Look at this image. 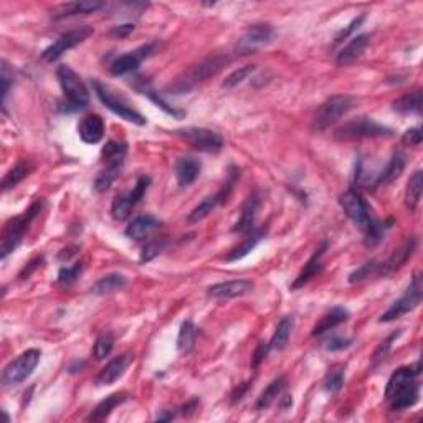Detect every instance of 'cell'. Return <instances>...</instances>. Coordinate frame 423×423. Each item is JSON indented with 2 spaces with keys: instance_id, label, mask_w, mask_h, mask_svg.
I'll return each instance as SVG.
<instances>
[{
  "instance_id": "6da1fadb",
  "label": "cell",
  "mask_w": 423,
  "mask_h": 423,
  "mask_svg": "<svg viewBox=\"0 0 423 423\" xmlns=\"http://www.w3.org/2000/svg\"><path fill=\"white\" fill-rule=\"evenodd\" d=\"M339 203L345 215L356 224L364 234V242L367 247H377L387 234L394 220L380 222L372 215V208L362 194L356 189H349L339 197Z\"/></svg>"
},
{
  "instance_id": "7a4b0ae2",
  "label": "cell",
  "mask_w": 423,
  "mask_h": 423,
  "mask_svg": "<svg viewBox=\"0 0 423 423\" xmlns=\"http://www.w3.org/2000/svg\"><path fill=\"white\" fill-rule=\"evenodd\" d=\"M57 78L65 96V103L62 104L63 113H78L88 108L89 91L78 73L68 65H60L57 68Z\"/></svg>"
},
{
  "instance_id": "3957f363",
  "label": "cell",
  "mask_w": 423,
  "mask_h": 423,
  "mask_svg": "<svg viewBox=\"0 0 423 423\" xmlns=\"http://www.w3.org/2000/svg\"><path fill=\"white\" fill-rule=\"evenodd\" d=\"M42 208L43 200H36L24 213H20V215L13 217L7 222L6 227H3L2 243H0V258H2V260H7L8 254L15 252L18 245L24 242L27 230H29L34 218L42 212Z\"/></svg>"
},
{
  "instance_id": "277c9868",
  "label": "cell",
  "mask_w": 423,
  "mask_h": 423,
  "mask_svg": "<svg viewBox=\"0 0 423 423\" xmlns=\"http://www.w3.org/2000/svg\"><path fill=\"white\" fill-rule=\"evenodd\" d=\"M334 136L340 141H359V139H379V138H392L394 129L379 124L372 117H357L345 122L336 131Z\"/></svg>"
},
{
  "instance_id": "5b68a950",
  "label": "cell",
  "mask_w": 423,
  "mask_h": 423,
  "mask_svg": "<svg viewBox=\"0 0 423 423\" xmlns=\"http://www.w3.org/2000/svg\"><path fill=\"white\" fill-rule=\"evenodd\" d=\"M354 106H356V98L349 96V94H336V96H331L317 109L315 121H313V129L320 131V133L329 129L340 117L347 115Z\"/></svg>"
},
{
  "instance_id": "8992f818",
  "label": "cell",
  "mask_w": 423,
  "mask_h": 423,
  "mask_svg": "<svg viewBox=\"0 0 423 423\" xmlns=\"http://www.w3.org/2000/svg\"><path fill=\"white\" fill-rule=\"evenodd\" d=\"M40 357H42V352L38 349H27L17 359L8 362L3 367L2 377H0L3 387H15V385H20L22 382L29 379L40 364Z\"/></svg>"
},
{
  "instance_id": "52a82bcc",
  "label": "cell",
  "mask_w": 423,
  "mask_h": 423,
  "mask_svg": "<svg viewBox=\"0 0 423 423\" xmlns=\"http://www.w3.org/2000/svg\"><path fill=\"white\" fill-rule=\"evenodd\" d=\"M91 85H93L94 93H96V96L99 98V101H101L104 106H106L109 111H113L115 115H117L121 117V120H124L127 122H133L136 126H144L148 124V120L141 115V113L136 111L129 106V103L126 101L124 98L117 96V94L113 91L111 88H108L106 85H103L101 81L93 80L91 81Z\"/></svg>"
},
{
  "instance_id": "ba28073f",
  "label": "cell",
  "mask_w": 423,
  "mask_h": 423,
  "mask_svg": "<svg viewBox=\"0 0 423 423\" xmlns=\"http://www.w3.org/2000/svg\"><path fill=\"white\" fill-rule=\"evenodd\" d=\"M238 177H240V171L231 166L229 169V177H227L225 184L222 185V189L218 190L217 194L208 195V197L203 199L202 202L197 203V206L190 210V213L187 215L189 224H199V222H202L203 218H207L210 213L215 212L218 207L224 206L227 200H229L231 190H234L235 182L238 180Z\"/></svg>"
},
{
  "instance_id": "9c48e42d",
  "label": "cell",
  "mask_w": 423,
  "mask_h": 423,
  "mask_svg": "<svg viewBox=\"0 0 423 423\" xmlns=\"http://www.w3.org/2000/svg\"><path fill=\"white\" fill-rule=\"evenodd\" d=\"M174 134L200 152L217 154L225 145L224 138L215 131L207 129V127H184V129L174 131Z\"/></svg>"
},
{
  "instance_id": "30bf717a",
  "label": "cell",
  "mask_w": 423,
  "mask_h": 423,
  "mask_svg": "<svg viewBox=\"0 0 423 423\" xmlns=\"http://www.w3.org/2000/svg\"><path fill=\"white\" fill-rule=\"evenodd\" d=\"M91 35H93V27L89 25H80L68 31H63L48 48L43 50L42 58L48 63L57 62L58 58L63 57L66 52H70V50L83 43Z\"/></svg>"
},
{
  "instance_id": "8fae6325",
  "label": "cell",
  "mask_w": 423,
  "mask_h": 423,
  "mask_svg": "<svg viewBox=\"0 0 423 423\" xmlns=\"http://www.w3.org/2000/svg\"><path fill=\"white\" fill-rule=\"evenodd\" d=\"M422 276L420 273H415L413 275V278L410 281V285H408V288L406 289V293H403L402 298H399L397 301H395L392 306H390L387 311L384 313L379 317L380 322H392L395 320H400L402 316H406L407 313H410L415 309L418 304L422 303Z\"/></svg>"
},
{
  "instance_id": "7c38bea8",
  "label": "cell",
  "mask_w": 423,
  "mask_h": 423,
  "mask_svg": "<svg viewBox=\"0 0 423 423\" xmlns=\"http://www.w3.org/2000/svg\"><path fill=\"white\" fill-rule=\"evenodd\" d=\"M225 63H227V58L224 57H215L207 62H202L200 65L194 66L192 70L184 76V80H179L177 83L171 86L169 88L171 94H182L185 93V91L192 89L194 86H197L199 83H202V81H206L207 78H210V76L215 75Z\"/></svg>"
},
{
  "instance_id": "4fadbf2b",
  "label": "cell",
  "mask_w": 423,
  "mask_h": 423,
  "mask_svg": "<svg viewBox=\"0 0 423 423\" xmlns=\"http://www.w3.org/2000/svg\"><path fill=\"white\" fill-rule=\"evenodd\" d=\"M273 36H275V30L271 25L268 24H254L250 25L245 34L240 36L238 42H236V53L240 55H253L258 50L265 47V45L273 42Z\"/></svg>"
},
{
  "instance_id": "5bb4252c",
  "label": "cell",
  "mask_w": 423,
  "mask_h": 423,
  "mask_svg": "<svg viewBox=\"0 0 423 423\" xmlns=\"http://www.w3.org/2000/svg\"><path fill=\"white\" fill-rule=\"evenodd\" d=\"M156 43L143 45V47L136 48L134 52L124 53L121 55V57L115 58V60L111 62V65L108 66V70L113 76H124L129 75V73H134L145 58H149L151 55L156 53Z\"/></svg>"
},
{
  "instance_id": "9a60e30c",
  "label": "cell",
  "mask_w": 423,
  "mask_h": 423,
  "mask_svg": "<svg viewBox=\"0 0 423 423\" xmlns=\"http://www.w3.org/2000/svg\"><path fill=\"white\" fill-rule=\"evenodd\" d=\"M422 374V362L417 361L410 364V366H403L400 367L390 375V379L387 382V387H385V400H390L394 397L399 390H402L403 387H407L408 384L415 382L418 377Z\"/></svg>"
},
{
  "instance_id": "2e32d148",
  "label": "cell",
  "mask_w": 423,
  "mask_h": 423,
  "mask_svg": "<svg viewBox=\"0 0 423 423\" xmlns=\"http://www.w3.org/2000/svg\"><path fill=\"white\" fill-rule=\"evenodd\" d=\"M417 248V238L415 236H408V238L403 242L402 247L399 250H395V252L390 254V258L387 261H384L382 265H379L377 268V275L379 276H390L394 275L395 271H399L400 268H402L406 263L408 261V258L412 257L413 252H415Z\"/></svg>"
},
{
  "instance_id": "e0dca14e",
  "label": "cell",
  "mask_w": 423,
  "mask_h": 423,
  "mask_svg": "<svg viewBox=\"0 0 423 423\" xmlns=\"http://www.w3.org/2000/svg\"><path fill=\"white\" fill-rule=\"evenodd\" d=\"M253 289V283L250 280H230L222 283L212 285L207 289V294L213 299H234L248 294Z\"/></svg>"
},
{
  "instance_id": "ac0fdd59",
  "label": "cell",
  "mask_w": 423,
  "mask_h": 423,
  "mask_svg": "<svg viewBox=\"0 0 423 423\" xmlns=\"http://www.w3.org/2000/svg\"><path fill=\"white\" fill-rule=\"evenodd\" d=\"M261 207V195L260 192H252L248 195V199L245 200L242 212H240V218L236 222L231 231L234 234H243L247 235L248 231H252L254 229V218H257V213Z\"/></svg>"
},
{
  "instance_id": "d6986e66",
  "label": "cell",
  "mask_w": 423,
  "mask_h": 423,
  "mask_svg": "<svg viewBox=\"0 0 423 423\" xmlns=\"http://www.w3.org/2000/svg\"><path fill=\"white\" fill-rule=\"evenodd\" d=\"M329 247V242L324 240L320 247L316 248V252L311 254V258L306 261V265L303 266V270L299 271V275L296 276V280L293 281V285H291V289H299L303 288L304 285H308L309 281H311L315 276L322 270V257H324L326 250Z\"/></svg>"
},
{
  "instance_id": "ffe728a7",
  "label": "cell",
  "mask_w": 423,
  "mask_h": 423,
  "mask_svg": "<svg viewBox=\"0 0 423 423\" xmlns=\"http://www.w3.org/2000/svg\"><path fill=\"white\" fill-rule=\"evenodd\" d=\"M131 361H133V356L129 352L121 354V356L113 357L106 366L103 367L101 372H99L96 377V385H111L115 384L116 380H120L127 367H129Z\"/></svg>"
},
{
  "instance_id": "44dd1931",
  "label": "cell",
  "mask_w": 423,
  "mask_h": 423,
  "mask_svg": "<svg viewBox=\"0 0 423 423\" xmlns=\"http://www.w3.org/2000/svg\"><path fill=\"white\" fill-rule=\"evenodd\" d=\"M174 171H175V179L179 187H189L192 185L197 177L200 175V171H202V162L199 159L190 157V156H184L179 157L174 164Z\"/></svg>"
},
{
  "instance_id": "7402d4cb",
  "label": "cell",
  "mask_w": 423,
  "mask_h": 423,
  "mask_svg": "<svg viewBox=\"0 0 423 423\" xmlns=\"http://www.w3.org/2000/svg\"><path fill=\"white\" fill-rule=\"evenodd\" d=\"M161 227L159 218L152 215H141L136 217L133 222H129V225L126 227L124 234L127 238L134 240V242H143V240L151 236Z\"/></svg>"
},
{
  "instance_id": "603a6c76",
  "label": "cell",
  "mask_w": 423,
  "mask_h": 423,
  "mask_svg": "<svg viewBox=\"0 0 423 423\" xmlns=\"http://www.w3.org/2000/svg\"><path fill=\"white\" fill-rule=\"evenodd\" d=\"M407 164V157L402 151H394L392 157L389 159V162L385 164L382 169L377 172L375 177V189L380 187V185H389L392 184L395 179H399L400 174H402L403 169H406Z\"/></svg>"
},
{
  "instance_id": "cb8c5ba5",
  "label": "cell",
  "mask_w": 423,
  "mask_h": 423,
  "mask_svg": "<svg viewBox=\"0 0 423 423\" xmlns=\"http://www.w3.org/2000/svg\"><path fill=\"white\" fill-rule=\"evenodd\" d=\"M349 311L343 306H334L331 308L329 311H326L320 321L316 322L315 327H313L311 336L313 338H320V336H324L329 331H333L334 327H338L349 320Z\"/></svg>"
},
{
  "instance_id": "d4e9b609",
  "label": "cell",
  "mask_w": 423,
  "mask_h": 423,
  "mask_svg": "<svg viewBox=\"0 0 423 423\" xmlns=\"http://www.w3.org/2000/svg\"><path fill=\"white\" fill-rule=\"evenodd\" d=\"M78 136L85 144H98L104 138V121L99 115H88L80 121Z\"/></svg>"
},
{
  "instance_id": "484cf974",
  "label": "cell",
  "mask_w": 423,
  "mask_h": 423,
  "mask_svg": "<svg viewBox=\"0 0 423 423\" xmlns=\"http://www.w3.org/2000/svg\"><path fill=\"white\" fill-rule=\"evenodd\" d=\"M371 42V35L369 34H362L357 36H352V40L349 42L345 47L340 50L336 57V62L340 66H347L357 60V58L362 57V53L366 52V48L369 47Z\"/></svg>"
},
{
  "instance_id": "4316f807",
  "label": "cell",
  "mask_w": 423,
  "mask_h": 423,
  "mask_svg": "<svg viewBox=\"0 0 423 423\" xmlns=\"http://www.w3.org/2000/svg\"><path fill=\"white\" fill-rule=\"evenodd\" d=\"M418 400H420V384H418V380H415L412 382V384H408L407 387L399 390L387 402L389 408L392 412H403L407 410V408L415 407Z\"/></svg>"
},
{
  "instance_id": "83f0119b",
  "label": "cell",
  "mask_w": 423,
  "mask_h": 423,
  "mask_svg": "<svg viewBox=\"0 0 423 423\" xmlns=\"http://www.w3.org/2000/svg\"><path fill=\"white\" fill-rule=\"evenodd\" d=\"M136 81H134V88L139 91V93H143L144 96H148L149 99H151V101L156 104L157 108H161L164 113H166V115H169V116H172V117H175V120H182V117L185 116V113L184 111H180V109H175V108H172L169 103L166 101V99H164L161 94L157 93L156 89L152 88L151 85L148 83V81H145L144 78H141V76H138V78H134Z\"/></svg>"
},
{
  "instance_id": "f1b7e54d",
  "label": "cell",
  "mask_w": 423,
  "mask_h": 423,
  "mask_svg": "<svg viewBox=\"0 0 423 423\" xmlns=\"http://www.w3.org/2000/svg\"><path fill=\"white\" fill-rule=\"evenodd\" d=\"M265 236H266V229H253L252 231H248L247 236L243 238V242L230 250L229 254L225 257V261L231 263V261L242 260V258H245L247 254H250L254 248H257V245L260 243Z\"/></svg>"
},
{
  "instance_id": "f546056e",
  "label": "cell",
  "mask_w": 423,
  "mask_h": 423,
  "mask_svg": "<svg viewBox=\"0 0 423 423\" xmlns=\"http://www.w3.org/2000/svg\"><path fill=\"white\" fill-rule=\"evenodd\" d=\"M129 399V394L127 392H116L108 395L106 399L101 400V402L98 403L96 407L91 410V413L88 417H86V422H103L106 420V418L111 415L113 410H115L116 407L122 406V403L126 402V400Z\"/></svg>"
},
{
  "instance_id": "4dcf8cb0",
  "label": "cell",
  "mask_w": 423,
  "mask_h": 423,
  "mask_svg": "<svg viewBox=\"0 0 423 423\" xmlns=\"http://www.w3.org/2000/svg\"><path fill=\"white\" fill-rule=\"evenodd\" d=\"M103 7H106L104 2H98V0H76V2L65 3L60 7V10L55 17L57 18H66V17H75V15H88V13L101 10Z\"/></svg>"
},
{
  "instance_id": "1f68e13d",
  "label": "cell",
  "mask_w": 423,
  "mask_h": 423,
  "mask_svg": "<svg viewBox=\"0 0 423 423\" xmlns=\"http://www.w3.org/2000/svg\"><path fill=\"white\" fill-rule=\"evenodd\" d=\"M126 285H127V278L124 275H120V273H109V275L101 276L96 283L91 286L89 291L93 294H98V296H104V294H111V293H116V291H121Z\"/></svg>"
},
{
  "instance_id": "d6a6232c",
  "label": "cell",
  "mask_w": 423,
  "mask_h": 423,
  "mask_svg": "<svg viewBox=\"0 0 423 423\" xmlns=\"http://www.w3.org/2000/svg\"><path fill=\"white\" fill-rule=\"evenodd\" d=\"M294 327V320L291 316H286L281 320L278 324H276L275 333H273L270 343V351H283V349L288 345V340L291 338V333H293Z\"/></svg>"
},
{
  "instance_id": "836d02e7",
  "label": "cell",
  "mask_w": 423,
  "mask_h": 423,
  "mask_svg": "<svg viewBox=\"0 0 423 423\" xmlns=\"http://www.w3.org/2000/svg\"><path fill=\"white\" fill-rule=\"evenodd\" d=\"M422 192H423V172L420 169H417L410 175V179H408L407 189H406V206L410 212H415L418 206H420Z\"/></svg>"
},
{
  "instance_id": "e575fe53",
  "label": "cell",
  "mask_w": 423,
  "mask_h": 423,
  "mask_svg": "<svg viewBox=\"0 0 423 423\" xmlns=\"http://www.w3.org/2000/svg\"><path fill=\"white\" fill-rule=\"evenodd\" d=\"M392 109L399 115L408 116V115H422V89L413 91V93H408L406 96L399 98L397 101H394Z\"/></svg>"
},
{
  "instance_id": "d590c367",
  "label": "cell",
  "mask_w": 423,
  "mask_h": 423,
  "mask_svg": "<svg viewBox=\"0 0 423 423\" xmlns=\"http://www.w3.org/2000/svg\"><path fill=\"white\" fill-rule=\"evenodd\" d=\"M285 389H286V377H278V379H275L265 390H263L260 397L257 399L254 408H257V410H265V408L270 407L275 400L280 399V395L285 392Z\"/></svg>"
},
{
  "instance_id": "8d00e7d4",
  "label": "cell",
  "mask_w": 423,
  "mask_h": 423,
  "mask_svg": "<svg viewBox=\"0 0 423 423\" xmlns=\"http://www.w3.org/2000/svg\"><path fill=\"white\" fill-rule=\"evenodd\" d=\"M195 340H197V327H195L194 322L190 320L182 322L179 336H177V351L187 356V354L194 351Z\"/></svg>"
},
{
  "instance_id": "74e56055",
  "label": "cell",
  "mask_w": 423,
  "mask_h": 423,
  "mask_svg": "<svg viewBox=\"0 0 423 423\" xmlns=\"http://www.w3.org/2000/svg\"><path fill=\"white\" fill-rule=\"evenodd\" d=\"M122 167H124L122 164H108V166H104L103 169L99 171L96 179H94V190L99 194L106 192V190L115 184L117 177L121 175Z\"/></svg>"
},
{
  "instance_id": "f35d334b",
  "label": "cell",
  "mask_w": 423,
  "mask_h": 423,
  "mask_svg": "<svg viewBox=\"0 0 423 423\" xmlns=\"http://www.w3.org/2000/svg\"><path fill=\"white\" fill-rule=\"evenodd\" d=\"M127 156V144L120 143V141H109L101 151V162L103 166L108 164H122L124 166Z\"/></svg>"
},
{
  "instance_id": "ab89813d",
  "label": "cell",
  "mask_w": 423,
  "mask_h": 423,
  "mask_svg": "<svg viewBox=\"0 0 423 423\" xmlns=\"http://www.w3.org/2000/svg\"><path fill=\"white\" fill-rule=\"evenodd\" d=\"M31 171H34V166H31L30 162L22 161V162L15 164V166H13L6 175H3V179H2V190H3V192H7V190L17 187V185L20 184V182L24 180Z\"/></svg>"
},
{
  "instance_id": "60d3db41",
  "label": "cell",
  "mask_w": 423,
  "mask_h": 423,
  "mask_svg": "<svg viewBox=\"0 0 423 423\" xmlns=\"http://www.w3.org/2000/svg\"><path fill=\"white\" fill-rule=\"evenodd\" d=\"M345 380V366H334L327 372L324 379V390L327 394H338Z\"/></svg>"
},
{
  "instance_id": "b9f144b4",
  "label": "cell",
  "mask_w": 423,
  "mask_h": 423,
  "mask_svg": "<svg viewBox=\"0 0 423 423\" xmlns=\"http://www.w3.org/2000/svg\"><path fill=\"white\" fill-rule=\"evenodd\" d=\"M133 203L129 202L126 197V194H120L116 195L115 200L111 203V215L116 222H124L131 217L133 213Z\"/></svg>"
},
{
  "instance_id": "7bdbcfd3",
  "label": "cell",
  "mask_w": 423,
  "mask_h": 423,
  "mask_svg": "<svg viewBox=\"0 0 423 423\" xmlns=\"http://www.w3.org/2000/svg\"><path fill=\"white\" fill-rule=\"evenodd\" d=\"M113 347H115V336L111 333H104L96 339L93 345V356L96 361H103L111 354Z\"/></svg>"
},
{
  "instance_id": "ee69618b",
  "label": "cell",
  "mask_w": 423,
  "mask_h": 423,
  "mask_svg": "<svg viewBox=\"0 0 423 423\" xmlns=\"http://www.w3.org/2000/svg\"><path fill=\"white\" fill-rule=\"evenodd\" d=\"M81 271H83V263H75L71 266H63L58 271V285L63 286V288H68V286L75 285L78 281Z\"/></svg>"
},
{
  "instance_id": "f6af8a7d",
  "label": "cell",
  "mask_w": 423,
  "mask_h": 423,
  "mask_svg": "<svg viewBox=\"0 0 423 423\" xmlns=\"http://www.w3.org/2000/svg\"><path fill=\"white\" fill-rule=\"evenodd\" d=\"M254 71H257V66H254V65H245L242 68H238V70L231 71L230 75L227 76V78L224 80V83H222V86H224V88H227V89L235 88V86L242 85L245 80H248Z\"/></svg>"
},
{
  "instance_id": "bcb514c9",
  "label": "cell",
  "mask_w": 423,
  "mask_h": 423,
  "mask_svg": "<svg viewBox=\"0 0 423 423\" xmlns=\"http://www.w3.org/2000/svg\"><path fill=\"white\" fill-rule=\"evenodd\" d=\"M402 334V331H395V333H392L389 336L387 339L382 340L379 347H377V351L374 352V356H372V367H377L382 361H385V357H387V354L390 352V349H392V344L394 340L399 338V336Z\"/></svg>"
},
{
  "instance_id": "7dc6e473",
  "label": "cell",
  "mask_w": 423,
  "mask_h": 423,
  "mask_svg": "<svg viewBox=\"0 0 423 423\" xmlns=\"http://www.w3.org/2000/svg\"><path fill=\"white\" fill-rule=\"evenodd\" d=\"M377 268H379V265H377V261H367L364 263V265H361L359 268H356L351 275H349L347 281L351 285H356V283H361V281H364L366 278H369V276L372 275V273L377 271Z\"/></svg>"
},
{
  "instance_id": "c3c4849f",
  "label": "cell",
  "mask_w": 423,
  "mask_h": 423,
  "mask_svg": "<svg viewBox=\"0 0 423 423\" xmlns=\"http://www.w3.org/2000/svg\"><path fill=\"white\" fill-rule=\"evenodd\" d=\"M0 83H2V106L3 111H6V103H7V96L10 93V86L13 83V71H10L7 62H2V76H0Z\"/></svg>"
},
{
  "instance_id": "681fc988",
  "label": "cell",
  "mask_w": 423,
  "mask_h": 423,
  "mask_svg": "<svg viewBox=\"0 0 423 423\" xmlns=\"http://www.w3.org/2000/svg\"><path fill=\"white\" fill-rule=\"evenodd\" d=\"M164 245H166V242H164L162 238L161 240H152V242H149L143 248V253H141V261L148 263V261L154 260V258H156L157 254L164 250Z\"/></svg>"
},
{
  "instance_id": "f907efd6",
  "label": "cell",
  "mask_w": 423,
  "mask_h": 423,
  "mask_svg": "<svg viewBox=\"0 0 423 423\" xmlns=\"http://www.w3.org/2000/svg\"><path fill=\"white\" fill-rule=\"evenodd\" d=\"M364 20H366V15H359V17L354 18L351 24H349L347 27H345V29H343V30L339 31L338 35H336L334 43L338 45V43H343L344 40H347L349 36H351L354 34V31H356L359 29V27H361L364 24Z\"/></svg>"
},
{
  "instance_id": "816d5d0a",
  "label": "cell",
  "mask_w": 423,
  "mask_h": 423,
  "mask_svg": "<svg viewBox=\"0 0 423 423\" xmlns=\"http://www.w3.org/2000/svg\"><path fill=\"white\" fill-rule=\"evenodd\" d=\"M354 340L347 339V338H340V336H334V338H331L327 340L326 349L329 352H338V351H344V349L351 347Z\"/></svg>"
},
{
  "instance_id": "f5cc1de1",
  "label": "cell",
  "mask_w": 423,
  "mask_h": 423,
  "mask_svg": "<svg viewBox=\"0 0 423 423\" xmlns=\"http://www.w3.org/2000/svg\"><path fill=\"white\" fill-rule=\"evenodd\" d=\"M422 126H415L410 127V129L406 131L402 136V144L406 145H420L422 144Z\"/></svg>"
},
{
  "instance_id": "db71d44e",
  "label": "cell",
  "mask_w": 423,
  "mask_h": 423,
  "mask_svg": "<svg viewBox=\"0 0 423 423\" xmlns=\"http://www.w3.org/2000/svg\"><path fill=\"white\" fill-rule=\"evenodd\" d=\"M45 263V258L43 257H35L34 260H30L27 265L24 266V270H22L20 273H18V278L20 280H29L34 273L38 270L40 266H42Z\"/></svg>"
},
{
  "instance_id": "11a10c76",
  "label": "cell",
  "mask_w": 423,
  "mask_h": 423,
  "mask_svg": "<svg viewBox=\"0 0 423 423\" xmlns=\"http://www.w3.org/2000/svg\"><path fill=\"white\" fill-rule=\"evenodd\" d=\"M268 352H270V345H268V343H260L257 345V349H254L252 356V369H257V367L260 366L263 359L268 356Z\"/></svg>"
},
{
  "instance_id": "9f6ffc18",
  "label": "cell",
  "mask_w": 423,
  "mask_h": 423,
  "mask_svg": "<svg viewBox=\"0 0 423 423\" xmlns=\"http://www.w3.org/2000/svg\"><path fill=\"white\" fill-rule=\"evenodd\" d=\"M134 31V24H124V25H117L113 27V30L109 31V36H113V38H126V36H129Z\"/></svg>"
},
{
  "instance_id": "6f0895ef",
  "label": "cell",
  "mask_w": 423,
  "mask_h": 423,
  "mask_svg": "<svg viewBox=\"0 0 423 423\" xmlns=\"http://www.w3.org/2000/svg\"><path fill=\"white\" fill-rule=\"evenodd\" d=\"M248 389H250V384H248V382H243V384H240L238 387H236V389L234 390V394H231V403L242 402L243 397H245V394L248 392Z\"/></svg>"
},
{
  "instance_id": "680465c9",
  "label": "cell",
  "mask_w": 423,
  "mask_h": 423,
  "mask_svg": "<svg viewBox=\"0 0 423 423\" xmlns=\"http://www.w3.org/2000/svg\"><path fill=\"white\" fill-rule=\"evenodd\" d=\"M199 403H200V400L199 399H192V400H189L187 403H184V406L180 407V413L184 417H190L192 415V413H195V410H197L199 408Z\"/></svg>"
},
{
  "instance_id": "91938a15",
  "label": "cell",
  "mask_w": 423,
  "mask_h": 423,
  "mask_svg": "<svg viewBox=\"0 0 423 423\" xmlns=\"http://www.w3.org/2000/svg\"><path fill=\"white\" fill-rule=\"evenodd\" d=\"M78 250H80L78 245H70V247L63 248L62 252L58 253V260H60V261H68L71 257H75V254L78 253Z\"/></svg>"
},
{
  "instance_id": "94428289",
  "label": "cell",
  "mask_w": 423,
  "mask_h": 423,
  "mask_svg": "<svg viewBox=\"0 0 423 423\" xmlns=\"http://www.w3.org/2000/svg\"><path fill=\"white\" fill-rule=\"evenodd\" d=\"M278 400H280V408H281V410H283V412L291 410V407H293V399H291V395L281 394Z\"/></svg>"
},
{
  "instance_id": "6125c7cd",
  "label": "cell",
  "mask_w": 423,
  "mask_h": 423,
  "mask_svg": "<svg viewBox=\"0 0 423 423\" xmlns=\"http://www.w3.org/2000/svg\"><path fill=\"white\" fill-rule=\"evenodd\" d=\"M174 418H175V412L167 410L166 413H161V415H157L156 420L157 422H169V420H174Z\"/></svg>"
}]
</instances>
